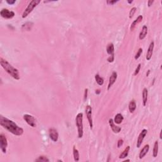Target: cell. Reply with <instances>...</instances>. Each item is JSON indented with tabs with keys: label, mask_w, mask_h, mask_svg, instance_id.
<instances>
[{
	"label": "cell",
	"mask_w": 162,
	"mask_h": 162,
	"mask_svg": "<svg viewBox=\"0 0 162 162\" xmlns=\"http://www.w3.org/2000/svg\"><path fill=\"white\" fill-rule=\"evenodd\" d=\"M149 144H146L144 146L143 148L141 149V152L139 153V158L140 159H142L144 156L146 155V154L148 153V152L149 151Z\"/></svg>",
	"instance_id": "15"
},
{
	"label": "cell",
	"mask_w": 162,
	"mask_h": 162,
	"mask_svg": "<svg viewBox=\"0 0 162 162\" xmlns=\"http://www.w3.org/2000/svg\"><path fill=\"white\" fill-rule=\"evenodd\" d=\"M8 146V141L6 136L3 134H0V148L3 153H6V148Z\"/></svg>",
	"instance_id": "5"
},
{
	"label": "cell",
	"mask_w": 162,
	"mask_h": 162,
	"mask_svg": "<svg viewBox=\"0 0 162 162\" xmlns=\"http://www.w3.org/2000/svg\"><path fill=\"white\" fill-rule=\"evenodd\" d=\"M86 117H87V120L89 123L90 129H93V117H92V107L89 105H87L86 108Z\"/></svg>",
	"instance_id": "8"
},
{
	"label": "cell",
	"mask_w": 162,
	"mask_h": 162,
	"mask_svg": "<svg viewBox=\"0 0 162 162\" xmlns=\"http://www.w3.org/2000/svg\"><path fill=\"white\" fill-rule=\"evenodd\" d=\"M107 60H108V62H109V63H112V62H113V61H114V54H111V56H110V57L107 59Z\"/></svg>",
	"instance_id": "30"
},
{
	"label": "cell",
	"mask_w": 162,
	"mask_h": 162,
	"mask_svg": "<svg viewBox=\"0 0 162 162\" xmlns=\"http://www.w3.org/2000/svg\"><path fill=\"white\" fill-rule=\"evenodd\" d=\"M24 120L27 123V124L30 125L32 127H36V119L33 116L30 115L29 114H25L23 116Z\"/></svg>",
	"instance_id": "6"
},
{
	"label": "cell",
	"mask_w": 162,
	"mask_h": 162,
	"mask_svg": "<svg viewBox=\"0 0 162 162\" xmlns=\"http://www.w3.org/2000/svg\"><path fill=\"white\" fill-rule=\"evenodd\" d=\"M95 80L96 81V83L99 85V86H102L104 84V79L103 77H100L99 74H96L95 75Z\"/></svg>",
	"instance_id": "24"
},
{
	"label": "cell",
	"mask_w": 162,
	"mask_h": 162,
	"mask_svg": "<svg viewBox=\"0 0 162 162\" xmlns=\"http://www.w3.org/2000/svg\"><path fill=\"white\" fill-rule=\"evenodd\" d=\"M40 3V0H32V1H31L29 3V5H28L27 7L26 8V10H24L22 17L23 18H25L26 17H27V16L32 12L34 8L38 6Z\"/></svg>",
	"instance_id": "4"
},
{
	"label": "cell",
	"mask_w": 162,
	"mask_h": 162,
	"mask_svg": "<svg viewBox=\"0 0 162 162\" xmlns=\"http://www.w3.org/2000/svg\"><path fill=\"white\" fill-rule=\"evenodd\" d=\"M117 78V73L116 72H113L111 76H110V79H109L108 88H107L108 89V90H110V89L111 88V86H112L113 85V84L115 82Z\"/></svg>",
	"instance_id": "12"
},
{
	"label": "cell",
	"mask_w": 162,
	"mask_h": 162,
	"mask_svg": "<svg viewBox=\"0 0 162 162\" xmlns=\"http://www.w3.org/2000/svg\"><path fill=\"white\" fill-rule=\"evenodd\" d=\"M119 1H117V0H114V1H111V0H108V1H107V4H108V5H114L115 3H117V2H119Z\"/></svg>",
	"instance_id": "31"
},
{
	"label": "cell",
	"mask_w": 162,
	"mask_h": 162,
	"mask_svg": "<svg viewBox=\"0 0 162 162\" xmlns=\"http://www.w3.org/2000/svg\"><path fill=\"white\" fill-rule=\"evenodd\" d=\"M0 63L3 69L5 70L8 74L10 75L15 80H19L20 79L19 72L17 68L12 66L10 63H9L6 60H4L3 58H0Z\"/></svg>",
	"instance_id": "2"
},
{
	"label": "cell",
	"mask_w": 162,
	"mask_h": 162,
	"mask_svg": "<svg viewBox=\"0 0 162 162\" xmlns=\"http://www.w3.org/2000/svg\"><path fill=\"white\" fill-rule=\"evenodd\" d=\"M158 153V141H155V144H154V147H153V157H156Z\"/></svg>",
	"instance_id": "23"
},
{
	"label": "cell",
	"mask_w": 162,
	"mask_h": 162,
	"mask_svg": "<svg viewBox=\"0 0 162 162\" xmlns=\"http://www.w3.org/2000/svg\"><path fill=\"white\" fill-rule=\"evenodd\" d=\"M125 162H130V160H126Z\"/></svg>",
	"instance_id": "40"
},
{
	"label": "cell",
	"mask_w": 162,
	"mask_h": 162,
	"mask_svg": "<svg viewBox=\"0 0 162 162\" xmlns=\"http://www.w3.org/2000/svg\"><path fill=\"white\" fill-rule=\"evenodd\" d=\"M99 93H100V90H99V89H98V90L96 91V94H99Z\"/></svg>",
	"instance_id": "36"
},
{
	"label": "cell",
	"mask_w": 162,
	"mask_h": 162,
	"mask_svg": "<svg viewBox=\"0 0 162 162\" xmlns=\"http://www.w3.org/2000/svg\"><path fill=\"white\" fill-rule=\"evenodd\" d=\"M0 15L3 18H6V19H10L14 17L15 13L12 11H10L9 10L6 8H3L0 12Z\"/></svg>",
	"instance_id": "7"
},
{
	"label": "cell",
	"mask_w": 162,
	"mask_h": 162,
	"mask_svg": "<svg viewBox=\"0 0 162 162\" xmlns=\"http://www.w3.org/2000/svg\"><path fill=\"white\" fill-rule=\"evenodd\" d=\"M160 139H162V132H160Z\"/></svg>",
	"instance_id": "38"
},
{
	"label": "cell",
	"mask_w": 162,
	"mask_h": 162,
	"mask_svg": "<svg viewBox=\"0 0 162 162\" xmlns=\"http://www.w3.org/2000/svg\"><path fill=\"white\" fill-rule=\"evenodd\" d=\"M148 95V89L146 88H144L143 91V105L144 107H145L147 103Z\"/></svg>",
	"instance_id": "17"
},
{
	"label": "cell",
	"mask_w": 162,
	"mask_h": 162,
	"mask_svg": "<svg viewBox=\"0 0 162 162\" xmlns=\"http://www.w3.org/2000/svg\"><path fill=\"white\" fill-rule=\"evenodd\" d=\"M128 3H129V4H131V3H132V2H133V1H127Z\"/></svg>",
	"instance_id": "39"
},
{
	"label": "cell",
	"mask_w": 162,
	"mask_h": 162,
	"mask_svg": "<svg viewBox=\"0 0 162 162\" xmlns=\"http://www.w3.org/2000/svg\"><path fill=\"white\" fill-rule=\"evenodd\" d=\"M35 162H49L50 160L48 159L46 156H40L35 160Z\"/></svg>",
	"instance_id": "26"
},
{
	"label": "cell",
	"mask_w": 162,
	"mask_h": 162,
	"mask_svg": "<svg viewBox=\"0 0 162 162\" xmlns=\"http://www.w3.org/2000/svg\"><path fill=\"white\" fill-rule=\"evenodd\" d=\"M123 117L121 113H118L115 115L114 119V122L117 124H120V123L123 122Z\"/></svg>",
	"instance_id": "18"
},
{
	"label": "cell",
	"mask_w": 162,
	"mask_h": 162,
	"mask_svg": "<svg viewBox=\"0 0 162 162\" xmlns=\"http://www.w3.org/2000/svg\"><path fill=\"white\" fill-rule=\"evenodd\" d=\"M75 123H76L77 131H78V137L82 138L84 134L83 131V113H79L77 115L75 118Z\"/></svg>",
	"instance_id": "3"
},
{
	"label": "cell",
	"mask_w": 162,
	"mask_h": 162,
	"mask_svg": "<svg viewBox=\"0 0 162 162\" xmlns=\"http://www.w3.org/2000/svg\"><path fill=\"white\" fill-rule=\"evenodd\" d=\"M136 109V103L134 100H132L129 104V110L131 113H133Z\"/></svg>",
	"instance_id": "20"
},
{
	"label": "cell",
	"mask_w": 162,
	"mask_h": 162,
	"mask_svg": "<svg viewBox=\"0 0 162 162\" xmlns=\"http://www.w3.org/2000/svg\"><path fill=\"white\" fill-rule=\"evenodd\" d=\"M153 3H154V1H151V0L150 1H148V5L149 7H150Z\"/></svg>",
	"instance_id": "35"
},
{
	"label": "cell",
	"mask_w": 162,
	"mask_h": 162,
	"mask_svg": "<svg viewBox=\"0 0 162 162\" xmlns=\"http://www.w3.org/2000/svg\"><path fill=\"white\" fill-rule=\"evenodd\" d=\"M154 46H155V42L152 41V42H151L149 46L148 50L147 53H146V58L148 61H149L151 59L153 50H154Z\"/></svg>",
	"instance_id": "11"
},
{
	"label": "cell",
	"mask_w": 162,
	"mask_h": 162,
	"mask_svg": "<svg viewBox=\"0 0 162 162\" xmlns=\"http://www.w3.org/2000/svg\"><path fill=\"white\" fill-rule=\"evenodd\" d=\"M149 73H150V70H148V73H146V77H148Z\"/></svg>",
	"instance_id": "37"
},
{
	"label": "cell",
	"mask_w": 162,
	"mask_h": 162,
	"mask_svg": "<svg viewBox=\"0 0 162 162\" xmlns=\"http://www.w3.org/2000/svg\"><path fill=\"white\" fill-rule=\"evenodd\" d=\"M107 53L108 54H110V55L114 54V45H113V44L110 43L108 44L107 48Z\"/></svg>",
	"instance_id": "22"
},
{
	"label": "cell",
	"mask_w": 162,
	"mask_h": 162,
	"mask_svg": "<svg viewBox=\"0 0 162 162\" xmlns=\"http://www.w3.org/2000/svg\"><path fill=\"white\" fill-rule=\"evenodd\" d=\"M73 155H74V160L75 162H78L79 161V153L77 149H76L75 146H74L73 147Z\"/></svg>",
	"instance_id": "21"
},
{
	"label": "cell",
	"mask_w": 162,
	"mask_h": 162,
	"mask_svg": "<svg viewBox=\"0 0 162 162\" xmlns=\"http://www.w3.org/2000/svg\"><path fill=\"white\" fill-rule=\"evenodd\" d=\"M0 125L14 135L20 136L24 134V129L18 126L14 121L2 115L0 116Z\"/></svg>",
	"instance_id": "1"
},
{
	"label": "cell",
	"mask_w": 162,
	"mask_h": 162,
	"mask_svg": "<svg viewBox=\"0 0 162 162\" xmlns=\"http://www.w3.org/2000/svg\"><path fill=\"white\" fill-rule=\"evenodd\" d=\"M109 124H110V126L111 127V130H112V131L114 133H119L121 131V128L119 126H117L115 124L114 121H113L112 119H110L109 120Z\"/></svg>",
	"instance_id": "13"
},
{
	"label": "cell",
	"mask_w": 162,
	"mask_h": 162,
	"mask_svg": "<svg viewBox=\"0 0 162 162\" xmlns=\"http://www.w3.org/2000/svg\"><path fill=\"white\" fill-rule=\"evenodd\" d=\"M33 26V24L32 22H27L26 24H23L22 26V29L23 30H26L27 31H29L32 29V27Z\"/></svg>",
	"instance_id": "25"
},
{
	"label": "cell",
	"mask_w": 162,
	"mask_h": 162,
	"mask_svg": "<svg viewBox=\"0 0 162 162\" xmlns=\"http://www.w3.org/2000/svg\"><path fill=\"white\" fill-rule=\"evenodd\" d=\"M136 10L137 8L135 7H133L132 9L130 10V12H129V18H132V17H133L134 15L135 14Z\"/></svg>",
	"instance_id": "27"
},
{
	"label": "cell",
	"mask_w": 162,
	"mask_h": 162,
	"mask_svg": "<svg viewBox=\"0 0 162 162\" xmlns=\"http://www.w3.org/2000/svg\"><path fill=\"white\" fill-rule=\"evenodd\" d=\"M148 133V131L146 129H143V131H141V133L139 135L138 139H137V148H139L141 147V144L143 143V140H144V137H146V134Z\"/></svg>",
	"instance_id": "9"
},
{
	"label": "cell",
	"mask_w": 162,
	"mask_h": 162,
	"mask_svg": "<svg viewBox=\"0 0 162 162\" xmlns=\"http://www.w3.org/2000/svg\"><path fill=\"white\" fill-rule=\"evenodd\" d=\"M49 136H50V138L54 142H56L58 139V133L57 131L54 129H50Z\"/></svg>",
	"instance_id": "10"
},
{
	"label": "cell",
	"mask_w": 162,
	"mask_h": 162,
	"mask_svg": "<svg viewBox=\"0 0 162 162\" xmlns=\"http://www.w3.org/2000/svg\"><path fill=\"white\" fill-rule=\"evenodd\" d=\"M87 94H88V89H86L84 91V101H86L87 98Z\"/></svg>",
	"instance_id": "33"
},
{
	"label": "cell",
	"mask_w": 162,
	"mask_h": 162,
	"mask_svg": "<svg viewBox=\"0 0 162 162\" xmlns=\"http://www.w3.org/2000/svg\"><path fill=\"white\" fill-rule=\"evenodd\" d=\"M130 148H130L129 146H128L127 147L125 148L124 150L123 151V152H122V153L120 155V156H119V158H120V159H123V158H126L127 156H128V155H129Z\"/></svg>",
	"instance_id": "19"
},
{
	"label": "cell",
	"mask_w": 162,
	"mask_h": 162,
	"mask_svg": "<svg viewBox=\"0 0 162 162\" xmlns=\"http://www.w3.org/2000/svg\"><path fill=\"white\" fill-rule=\"evenodd\" d=\"M141 63H139V64L137 65V67L136 69H135V71H134V75H137L139 74V72L140 70H141Z\"/></svg>",
	"instance_id": "29"
},
{
	"label": "cell",
	"mask_w": 162,
	"mask_h": 162,
	"mask_svg": "<svg viewBox=\"0 0 162 162\" xmlns=\"http://www.w3.org/2000/svg\"><path fill=\"white\" fill-rule=\"evenodd\" d=\"M6 2L9 5H14V3H15V2H16V0H6Z\"/></svg>",
	"instance_id": "34"
},
{
	"label": "cell",
	"mask_w": 162,
	"mask_h": 162,
	"mask_svg": "<svg viewBox=\"0 0 162 162\" xmlns=\"http://www.w3.org/2000/svg\"><path fill=\"white\" fill-rule=\"evenodd\" d=\"M148 34V27L146 26H144L142 28V30H141V32L139 34V38L140 40H143L144 38H146V36Z\"/></svg>",
	"instance_id": "16"
},
{
	"label": "cell",
	"mask_w": 162,
	"mask_h": 162,
	"mask_svg": "<svg viewBox=\"0 0 162 162\" xmlns=\"http://www.w3.org/2000/svg\"><path fill=\"white\" fill-rule=\"evenodd\" d=\"M143 15H139L138 17H137V18L135 20H134L133 22L131 24V27H130V30H131V31H133L134 29H135V27H136L137 25L139 23L141 22L143 20Z\"/></svg>",
	"instance_id": "14"
},
{
	"label": "cell",
	"mask_w": 162,
	"mask_h": 162,
	"mask_svg": "<svg viewBox=\"0 0 162 162\" xmlns=\"http://www.w3.org/2000/svg\"><path fill=\"white\" fill-rule=\"evenodd\" d=\"M142 53H143V49H142V48H139L138 50V51L137 52L136 54L135 55V57H134L135 60H137V59L139 58V57L141 56V54H142Z\"/></svg>",
	"instance_id": "28"
},
{
	"label": "cell",
	"mask_w": 162,
	"mask_h": 162,
	"mask_svg": "<svg viewBox=\"0 0 162 162\" xmlns=\"http://www.w3.org/2000/svg\"><path fill=\"white\" fill-rule=\"evenodd\" d=\"M123 141L122 139H119L117 142V147L120 148L123 145Z\"/></svg>",
	"instance_id": "32"
}]
</instances>
